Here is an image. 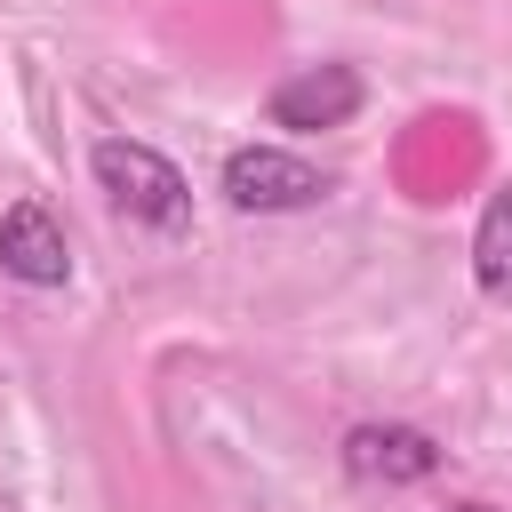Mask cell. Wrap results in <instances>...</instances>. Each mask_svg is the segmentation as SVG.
<instances>
[{
  "label": "cell",
  "mask_w": 512,
  "mask_h": 512,
  "mask_svg": "<svg viewBox=\"0 0 512 512\" xmlns=\"http://www.w3.org/2000/svg\"><path fill=\"white\" fill-rule=\"evenodd\" d=\"M336 184L312 168V160H296V152H280V144H240L232 160H224V200L232 208H248V216H288V208H320Z\"/></svg>",
  "instance_id": "7a4b0ae2"
},
{
  "label": "cell",
  "mask_w": 512,
  "mask_h": 512,
  "mask_svg": "<svg viewBox=\"0 0 512 512\" xmlns=\"http://www.w3.org/2000/svg\"><path fill=\"white\" fill-rule=\"evenodd\" d=\"M472 280L488 304H512V184L488 192V208L472 224Z\"/></svg>",
  "instance_id": "8992f818"
},
{
  "label": "cell",
  "mask_w": 512,
  "mask_h": 512,
  "mask_svg": "<svg viewBox=\"0 0 512 512\" xmlns=\"http://www.w3.org/2000/svg\"><path fill=\"white\" fill-rule=\"evenodd\" d=\"M88 168H96V184L112 192L120 216H136V224H152V232H184V224H192V184L176 176L168 152H152V144H136V136H104V144L88 152Z\"/></svg>",
  "instance_id": "6da1fadb"
},
{
  "label": "cell",
  "mask_w": 512,
  "mask_h": 512,
  "mask_svg": "<svg viewBox=\"0 0 512 512\" xmlns=\"http://www.w3.org/2000/svg\"><path fill=\"white\" fill-rule=\"evenodd\" d=\"M360 72L352 64H304V72H288L280 88H272V128H296V136H320V128H344L352 112H360Z\"/></svg>",
  "instance_id": "3957f363"
},
{
  "label": "cell",
  "mask_w": 512,
  "mask_h": 512,
  "mask_svg": "<svg viewBox=\"0 0 512 512\" xmlns=\"http://www.w3.org/2000/svg\"><path fill=\"white\" fill-rule=\"evenodd\" d=\"M0 272L24 280V288H64L72 280V240L40 200H16L0 216Z\"/></svg>",
  "instance_id": "277c9868"
},
{
  "label": "cell",
  "mask_w": 512,
  "mask_h": 512,
  "mask_svg": "<svg viewBox=\"0 0 512 512\" xmlns=\"http://www.w3.org/2000/svg\"><path fill=\"white\" fill-rule=\"evenodd\" d=\"M344 472L352 480L408 488V480H432L440 472V440L416 432V424H360V432H344Z\"/></svg>",
  "instance_id": "5b68a950"
}]
</instances>
